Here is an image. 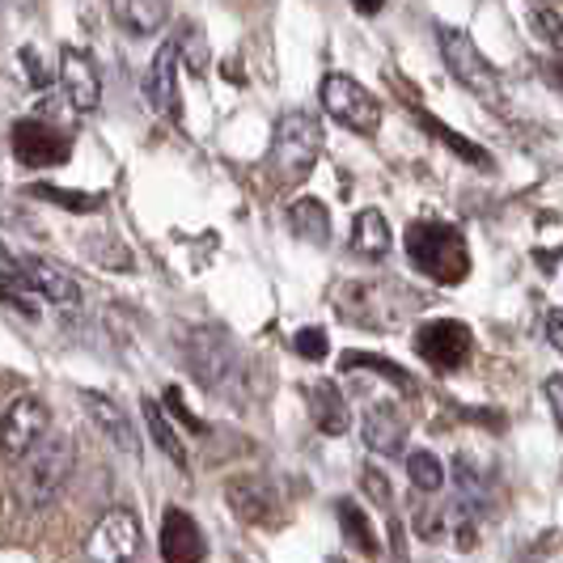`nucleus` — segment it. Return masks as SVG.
Returning a JSON list of instances; mask_svg holds the SVG:
<instances>
[{
    "label": "nucleus",
    "mask_w": 563,
    "mask_h": 563,
    "mask_svg": "<svg viewBox=\"0 0 563 563\" xmlns=\"http://www.w3.org/2000/svg\"><path fill=\"white\" fill-rule=\"evenodd\" d=\"M77 466V445L68 432H47L34 450L18 462V500L30 512H43L59 500V492L73 479Z\"/></svg>",
    "instance_id": "1"
},
{
    "label": "nucleus",
    "mask_w": 563,
    "mask_h": 563,
    "mask_svg": "<svg viewBox=\"0 0 563 563\" xmlns=\"http://www.w3.org/2000/svg\"><path fill=\"white\" fill-rule=\"evenodd\" d=\"M402 246L407 258L420 267L423 276H432L437 284H462L471 276V251H466V238L457 225L445 221H416V225L402 233Z\"/></svg>",
    "instance_id": "2"
},
{
    "label": "nucleus",
    "mask_w": 563,
    "mask_h": 563,
    "mask_svg": "<svg viewBox=\"0 0 563 563\" xmlns=\"http://www.w3.org/2000/svg\"><path fill=\"white\" fill-rule=\"evenodd\" d=\"M327 148V132L310 111H284L272 136V169L284 183H301Z\"/></svg>",
    "instance_id": "3"
},
{
    "label": "nucleus",
    "mask_w": 563,
    "mask_h": 563,
    "mask_svg": "<svg viewBox=\"0 0 563 563\" xmlns=\"http://www.w3.org/2000/svg\"><path fill=\"white\" fill-rule=\"evenodd\" d=\"M437 38H441L445 68H450L453 77L466 85L475 98H483V102H492V107H496V102L505 98V85H500V77H496V68L483 59V52L475 47V38L457 26H441L437 30Z\"/></svg>",
    "instance_id": "4"
},
{
    "label": "nucleus",
    "mask_w": 563,
    "mask_h": 563,
    "mask_svg": "<svg viewBox=\"0 0 563 563\" xmlns=\"http://www.w3.org/2000/svg\"><path fill=\"white\" fill-rule=\"evenodd\" d=\"M318 98H322V107H327V114L335 119L339 128H347V132H356V136H373V132L382 128V107H377V98H373L356 77H347V73L322 77Z\"/></svg>",
    "instance_id": "5"
},
{
    "label": "nucleus",
    "mask_w": 563,
    "mask_h": 563,
    "mask_svg": "<svg viewBox=\"0 0 563 563\" xmlns=\"http://www.w3.org/2000/svg\"><path fill=\"white\" fill-rule=\"evenodd\" d=\"M47 428H52V411H47V402L38 395H22L9 402V411H4V420H0V453H4V462H22L43 437H47Z\"/></svg>",
    "instance_id": "6"
},
{
    "label": "nucleus",
    "mask_w": 563,
    "mask_h": 563,
    "mask_svg": "<svg viewBox=\"0 0 563 563\" xmlns=\"http://www.w3.org/2000/svg\"><path fill=\"white\" fill-rule=\"evenodd\" d=\"M471 347H475L471 327H466V322H457V318H437V322L416 327V352H420L423 361L437 368V373H453V368H462L466 361H471Z\"/></svg>",
    "instance_id": "7"
},
{
    "label": "nucleus",
    "mask_w": 563,
    "mask_h": 563,
    "mask_svg": "<svg viewBox=\"0 0 563 563\" xmlns=\"http://www.w3.org/2000/svg\"><path fill=\"white\" fill-rule=\"evenodd\" d=\"M89 560L98 563H123V560H136L141 555V521L132 508H111L93 534H89Z\"/></svg>",
    "instance_id": "8"
},
{
    "label": "nucleus",
    "mask_w": 563,
    "mask_h": 563,
    "mask_svg": "<svg viewBox=\"0 0 563 563\" xmlns=\"http://www.w3.org/2000/svg\"><path fill=\"white\" fill-rule=\"evenodd\" d=\"M144 102L162 114V119H169V123H178V119H183V93H178V47H174V38H166V43L157 47L153 64H148V77H144Z\"/></svg>",
    "instance_id": "9"
},
{
    "label": "nucleus",
    "mask_w": 563,
    "mask_h": 563,
    "mask_svg": "<svg viewBox=\"0 0 563 563\" xmlns=\"http://www.w3.org/2000/svg\"><path fill=\"white\" fill-rule=\"evenodd\" d=\"M81 407L89 423L111 441L119 453H128V462H141V441H136V432H132V420H128V411L114 402V398L98 395V390H85L81 395Z\"/></svg>",
    "instance_id": "10"
},
{
    "label": "nucleus",
    "mask_w": 563,
    "mask_h": 563,
    "mask_svg": "<svg viewBox=\"0 0 563 563\" xmlns=\"http://www.w3.org/2000/svg\"><path fill=\"white\" fill-rule=\"evenodd\" d=\"M59 85H64L73 111H98L102 107V77L93 68V59L77 52V47L59 52Z\"/></svg>",
    "instance_id": "11"
},
{
    "label": "nucleus",
    "mask_w": 563,
    "mask_h": 563,
    "mask_svg": "<svg viewBox=\"0 0 563 563\" xmlns=\"http://www.w3.org/2000/svg\"><path fill=\"white\" fill-rule=\"evenodd\" d=\"M229 505L251 526H272L280 517V492L258 475H242V479H229Z\"/></svg>",
    "instance_id": "12"
},
{
    "label": "nucleus",
    "mask_w": 563,
    "mask_h": 563,
    "mask_svg": "<svg viewBox=\"0 0 563 563\" xmlns=\"http://www.w3.org/2000/svg\"><path fill=\"white\" fill-rule=\"evenodd\" d=\"M68 136H56L52 128H43V123H18L13 128V153H18V162L22 166H59V162H68Z\"/></svg>",
    "instance_id": "13"
},
{
    "label": "nucleus",
    "mask_w": 563,
    "mask_h": 563,
    "mask_svg": "<svg viewBox=\"0 0 563 563\" xmlns=\"http://www.w3.org/2000/svg\"><path fill=\"white\" fill-rule=\"evenodd\" d=\"M208 555V542L199 534V526L183 508H166L162 517V560L166 563H191Z\"/></svg>",
    "instance_id": "14"
},
{
    "label": "nucleus",
    "mask_w": 563,
    "mask_h": 563,
    "mask_svg": "<svg viewBox=\"0 0 563 563\" xmlns=\"http://www.w3.org/2000/svg\"><path fill=\"white\" fill-rule=\"evenodd\" d=\"M22 272H26V280L34 284V292H38L43 301L64 306V310L81 306V284L73 280L64 267L47 263V258H22Z\"/></svg>",
    "instance_id": "15"
},
{
    "label": "nucleus",
    "mask_w": 563,
    "mask_h": 563,
    "mask_svg": "<svg viewBox=\"0 0 563 563\" xmlns=\"http://www.w3.org/2000/svg\"><path fill=\"white\" fill-rule=\"evenodd\" d=\"M361 437L373 453L382 457H395L402 445H407V420L398 416L390 402H377L365 411V423H361Z\"/></svg>",
    "instance_id": "16"
},
{
    "label": "nucleus",
    "mask_w": 563,
    "mask_h": 563,
    "mask_svg": "<svg viewBox=\"0 0 563 563\" xmlns=\"http://www.w3.org/2000/svg\"><path fill=\"white\" fill-rule=\"evenodd\" d=\"M306 395H310V416L322 437H343L352 428V411H347L335 382H313Z\"/></svg>",
    "instance_id": "17"
},
{
    "label": "nucleus",
    "mask_w": 563,
    "mask_h": 563,
    "mask_svg": "<svg viewBox=\"0 0 563 563\" xmlns=\"http://www.w3.org/2000/svg\"><path fill=\"white\" fill-rule=\"evenodd\" d=\"M187 352H191V365L203 382H221L229 373V361H233V347H229L225 335H217V331H196L191 343H187Z\"/></svg>",
    "instance_id": "18"
},
{
    "label": "nucleus",
    "mask_w": 563,
    "mask_h": 563,
    "mask_svg": "<svg viewBox=\"0 0 563 563\" xmlns=\"http://www.w3.org/2000/svg\"><path fill=\"white\" fill-rule=\"evenodd\" d=\"M111 13L128 34H157L169 18V0H111Z\"/></svg>",
    "instance_id": "19"
},
{
    "label": "nucleus",
    "mask_w": 563,
    "mask_h": 563,
    "mask_svg": "<svg viewBox=\"0 0 563 563\" xmlns=\"http://www.w3.org/2000/svg\"><path fill=\"white\" fill-rule=\"evenodd\" d=\"M288 225L310 246H327L331 242V212H327V203H318L313 196H301L297 203H288Z\"/></svg>",
    "instance_id": "20"
},
{
    "label": "nucleus",
    "mask_w": 563,
    "mask_h": 563,
    "mask_svg": "<svg viewBox=\"0 0 563 563\" xmlns=\"http://www.w3.org/2000/svg\"><path fill=\"white\" fill-rule=\"evenodd\" d=\"M352 251L361 254V258H386L390 254V225H386V217L377 208L356 212V221H352Z\"/></svg>",
    "instance_id": "21"
},
{
    "label": "nucleus",
    "mask_w": 563,
    "mask_h": 563,
    "mask_svg": "<svg viewBox=\"0 0 563 563\" xmlns=\"http://www.w3.org/2000/svg\"><path fill=\"white\" fill-rule=\"evenodd\" d=\"M144 423H148V437L157 441V450L166 453L178 471H187V450H183V441H178L174 423L166 420V411H162L153 398H144Z\"/></svg>",
    "instance_id": "22"
},
{
    "label": "nucleus",
    "mask_w": 563,
    "mask_h": 563,
    "mask_svg": "<svg viewBox=\"0 0 563 563\" xmlns=\"http://www.w3.org/2000/svg\"><path fill=\"white\" fill-rule=\"evenodd\" d=\"M174 47H178V64L191 68V77H203V73H208V34H203V26L187 22V26L178 30Z\"/></svg>",
    "instance_id": "23"
},
{
    "label": "nucleus",
    "mask_w": 563,
    "mask_h": 563,
    "mask_svg": "<svg viewBox=\"0 0 563 563\" xmlns=\"http://www.w3.org/2000/svg\"><path fill=\"white\" fill-rule=\"evenodd\" d=\"M339 526H343V538L356 547V551H365V555H377V538H373V521H368L361 508L352 505V500H339Z\"/></svg>",
    "instance_id": "24"
},
{
    "label": "nucleus",
    "mask_w": 563,
    "mask_h": 563,
    "mask_svg": "<svg viewBox=\"0 0 563 563\" xmlns=\"http://www.w3.org/2000/svg\"><path fill=\"white\" fill-rule=\"evenodd\" d=\"M343 368H347V373H356V368H368V373H382L386 382H395L398 390L416 395V377H411V373H402L398 365H390L386 356H373V352H343Z\"/></svg>",
    "instance_id": "25"
},
{
    "label": "nucleus",
    "mask_w": 563,
    "mask_h": 563,
    "mask_svg": "<svg viewBox=\"0 0 563 563\" xmlns=\"http://www.w3.org/2000/svg\"><path fill=\"white\" fill-rule=\"evenodd\" d=\"M407 475L416 483V492H428V496H437V492L445 487V466H441L437 453H428V450L407 457Z\"/></svg>",
    "instance_id": "26"
},
{
    "label": "nucleus",
    "mask_w": 563,
    "mask_h": 563,
    "mask_svg": "<svg viewBox=\"0 0 563 563\" xmlns=\"http://www.w3.org/2000/svg\"><path fill=\"white\" fill-rule=\"evenodd\" d=\"M420 123L432 132V136H441V141L450 144L457 157H466V162H475V166H492V157H487V148H479V144L462 141V136H453L445 123H437V119H428V114H420Z\"/></svg>",
    "instance_id": "27"
},
{
    "label": "nucleus",
    "mask_w": 563,
    "mask_h": 563,
    "mask_svg": "<svg viewBox=\"0 0 563 563\" xmlns=\"http://www.w3.org/2000/svg\"><path fill=\"white\" fill-rule=\"evenodd\" d=\"M292 352H297V356H306V361H327V352H331L327 331H318V327L297 331V339H292Z\"/></svg>",
    "instance_id": "28"
},
{
    "label": "nucleus",
    "mask_w": 563,
    "mask_h": 563,
    "mask_svg": "<svg viewBox=\"0 0 563 563\" xmlns=\"http://www.w3.org/2000/svg\"><path fill=\"white\" fill-rule=\"evenodd\" d=\"M34 196L52 199V203H64V208H77V212H93V208H102V199H77L81 191H56V187H38Z\"/></svg>",
    "instance_id": "29"
},
{
    "label": "nucleus",
    "mask_w": 563,
    "mask_h": 563,
    "mask_svg": "<svg viewBox=\"0 0 563 563\" xmlns=\"http://www.w3.org/2000/svg\"><path fill=\"white\" fill-rule=\"evenodd\" d=\"M530 22H534V30L542 34V38H551L555 47H563V22H560V13H551V9H534V13H530Z\"/></svg>",
    "instance_id": "30"
},
{
    "label": "nucleus",
    "mask_w": 563,
    "mask_h": 563,
    "mask_svg": "<svg viewBox=\"0 0 563 563\" xmlns=\"http://www.w3.org/2000/svg\"><path fill=\"white\" fill-rule=\"evenodd\" d=\"M365 492L377 500V508L395 505V492H390V483H386V475H382V471H365Z\"/></svg>",
    "instance_id": "31"
},
{
    "label": "nucleus",
    "mask_w": 563,
    "mask_h": 563,
    "mask_svg": "<svg viewBox=\"0 0 563 563\" xmlns=\"http://www.w3.org/2000/svg\"><path fill=\"white\" fill-rule=\"evenodd\" d=\"M166 402H169V411H174L178 420L187 423V428H196V432H203V420H199L196 411H191V407L183 402V395H178V386H169V390H166Z\"/></svg>",
    "instance_id": "32"
},
{
    "label": "nucleus",
    "mask_w": 563,
    "mask_h": 563,
    "mask_svg": "<svg viewBox=\"0 0 563 563\" xmlns=\"http://www.w3.org/2000/svg\"><path fill=\"white\" fill-rule=\"evenodd\" d=\"M547 398H551V411H555V423L563 428V377H551V382H547Z\"/></svg>",
    "instance_id": "33"
},
{
    "label": "nucleus",
    "mask_w": 563,
    "mask_h": 563,
    "mask_svg": "<svg viewBox=\"0 0 563 563\" xmlns=\"http://www.w3.org/2000/svg\"><path fill=\"white\" fill-rule=\"evenodd\" d=\"M547 339L563 352V310H555L551 318H547Z\"/></svg>",
    "instance_id": "34"
},
{
    "label": "nucleus",
    "mask_w": 563,
    "mask_h": 563,
    "mask_svg": "<svg viewBox=\"0 0 563 563\" xmlns=\"http://www.w3.org/2000/svg\"><path fill=\"white\" fill-rule=\"evenodd\" d=\"M352 9H356V13H365V18H373V13H382V9H386V0H352Z\"/></svg>",
    "instance_id": "35"
}]
</instances>
